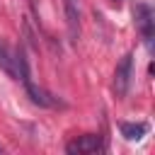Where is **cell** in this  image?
<instances>
[{
	"label": "cell",
	"mask_w": 155,
	"mask_h": 155,
	"mask_svg": "<svg viewBox=\"0 0 155 155\" xmlns=\"http://www.w3.org/2000/svg\"><path fill=\"white\" fill-rule=\"evenodd\" d=\"M63 12L68 24V36L75 44L80 39V0H63Z\"/></svg>",
	"instance_id": "obj_2"
},
{
	"label": "cell",
	"mask_w": 155,
	"mask_h": 155,
	"mask_svg": "<svg viewBox=\"0 0 155 155\" xmlns=\"http://www.w3.org/2000/svg\"><path fill=\"white\" fill-rule=\"evenodd\" d=\"M131 80H133V53H126L114 70V92L119 99H124L131 90Z\"/></svg>",
	"instance_id": "obj_1"
},
{
	"label": "cell",
	"mask_w": 155,
	"mask_h": 155,
	"mask_svg": "<svg viewBox=\"0 0 155 155\" xmlns=\"http://www.w3.org/2000/svg\"><path fill=\"white\" fill-rule=\"evenodd\" d=\"M0 68L12 80H17V53L10 46H5V44H0Z\"/></svg>",
	"instance_id": "obj_5"
},
{
	"label": "cell",
	"mask_w": 155,
	"mask_h": 155,
	"mask_svg": "<svg viewBox=\"0 0 155 155\" xmlns=\"http://www.w3.org/2000/svg\"><path fill=\"white\" fill-rule=\"evenodd\" d=\"M114 2H119V0H114Z\"/></svg>",
	"instance_id": "obj_7"
},
{
	"label": "cell",
	"mask_w": 155,
	"mask_h": 155,
	"mask_svg": "<svg viewBox=\"0 0 155 155\" xmlns=\"http://www.w3.org/2000/svg\"><path fill=\"white\" fill-rule=\"evenodd\" d=\"M119 128H121V136H124L126 140H140V138L148 133V124H145V121H138V124L121 121Z\"/></svg>",
	"instance_id": "obj_6"
},
{
	"label": "cell",
	"mask_w": 155,
	"mask_h": 155,
	"mask_svg": "<svg viewBox=\"0 0 155 155\" xmlns=\"http://www.w3.org/2000/svg\"><path fill=\"white\" fill-rule=\"evenodd\" d=\"M65 150L68 153H78V155H90V153H97V150H102V138L99 136H80V138H75V140H70L68 145H65Z\"/></svg>",
	"instance_id": "obj_4"
},
{
	"label": "cell",
	"mask_w": 155,
	"mask_h": 155,
	"mask_svg": "<svg viewBox=\"0 0 155 155\" xmlns=\"http://www.w3.org/2000/svg\"><path fill=\"white\" fill-rule=\"evenodd\" d=\"M136 24H138V29H140L143 41L150 46V44H153V7H150V5H145V2L136 5Z\"/></svg>",
	"instance_id": "obj_3"
}]
</instances>
